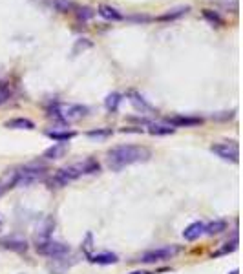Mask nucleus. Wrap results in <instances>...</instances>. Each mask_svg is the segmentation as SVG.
<instances>
[{
	"label": "nucleus",
	"mask_w": 243,
	"mask_h": 274,
	"mask_svg": "<svg viewBox=\"0 0 243 274\" xmlns=\"http://www.w3.org/2000/svg\"><path fill=\"white\" fill-rule=\"evenodd\" d=\"M148 157H150V150L145 148V146H139V144H121V146H116V148L110 150L106 163H108L110 170L119 172V170L130 167V165L148 161Z\"/></svg>",
	"instance_id": "nucleus-1"
},
{
	"label": "nucleus",
	"mask_w": 243,
	"mask_h": 274,
	"mask_svg": "<svg viewBox=\"0 0 243 274\" xmlns=\"http://www.w3.org/2000/svg\"><path fill=\"white\" fill-rule=\"evenodd\" d=\"M46 167H40V165H26V167L18 168L11 174V179L7 186H30L37 181L46 178Z\"/></svg>",
	"instance_id": "nucleus-2"
},
{
	"label": "nucleus",
	"mask_w": 243,
	"mask_h": 274,
	"mask_svg": "<svg viewBox=\"0 0 243 274\" xmlns=\"http://www.w3.org/2000/svg\"><path fill=\"white\" fill-rule=\"evenodd\" d=\"M86 113H88V108L82 106V104H55L51 110H49V115L59 119L61 123H73V121L82 119Z\"/></svg>",
	"instance_id": "nucleus-3"
},
{
	"label": "nucleus",
	"mask_w": 243,
	"mask_h": 274,
	"mask_svg": "<svg viewBox=\"0 0 243 274\" xmlns=\"http://www.w3.org/2000/svg\"><path fill=\"white\" fill-rule=\"evenodd\" d=\"M181 252V247L177 245H166V247H159V249L146 250L145 254H141L139 262L141 263H158L164 262V260H172Z\"/></svg>",
	"instance_id": "nucleus-4"
},
{
	"label": "nucleus",
	"mask_w": 243,
	"mask_h": 274,
	"mask_svg": "<svg viewBox=\"0 0 243 274\" xmlns=\"http://www.w3.org/2000/svg\"><path fill=\"white\" fill-rule=\"evenodd\" d=\"M81 176H82V174L79 172L77 165H72V167L57 170V172L49 178L48 185L51 186V188H62V186H66L68 183H72V181H75V179H79Z\"/></svg>",
	"instance_id": "nucleus-5"
},
{
	"label": "nucleus",
	"mask_w": 243,
	"mask_h": 274,
	"mask_svg": "<svg viewBox=\"0 0 243 274\" xmlns=\"http://www.w3.org/2000/svg\"><path fill=\"white\" fill-rule=\"evenodd\" d=\"M37 252L42 254V256L48 258H62L70 254V247L66 243H61V241H53V239H46V241H40L37 243Z\"/></svg>",
	"instance_id": "nucleus-6"
},
{
	"label": "nucleus",
	"mask_w": 243,
	"mask_h": 274,
	"mask_svg": "<svg viewBox=\"0 0 243 274\" xmlns=\"http://www.w3.org/2000/svg\"><path fill=\"white\" fill-rule=\"evenodd\" d=\"M210 152L221 157L223 161H240V148H238L236 143H216L210 146Z\"/></svg>",
	"instance_id": "nucleus-7"
},
{
	"label": "nucleus",
	"mask_w": 243,
	"mask_h": 274,
	"mask_svg": "<svg viewBox=\"0 0 243 274\" xmlns=\"http://www.w3.org/2000/svg\"><path fill=\"white\" fill-rule=\"evenodd\" d=\"M126 97H128V101H130V104H132V106H134L139 113H154V112H156V108H154L150 102L146 101V99L141 95V93L134 91V90H130V91L126 93Z\"/></svg>",
	"instance_id": "nucleus-8"
},
{
	"label": "nucleus",
	"mask_w": 243,
	"mask_h": 274,
	"mask_svg": "<svg viewBox=\"0 0 243 274\" xmlns=\"http://www.w3.org/2000/svg\"><path fill=\"white\" fill-rule=\"evenodd\" d=\"M0 245L7 250H13V252H26V250H28L26 239L20 238V236H7V238H2L0 239Z\"/></svg>",
	"instance_id": "nucleus-9"
},
{
	"label": "nucleus",
	"mask_w": 243,
	"mask_h": 274,
	"mask_svg": "<svg viewBox=\"0 0 243 274\" xmlns=\"http://www.w3.org/2000/svg\"><path fill=\"white\" fill-rule=\"evenodd\" d=\"M190 11V6H179V7H174V9H168L166 13L159 15L158 20L159 22H172V20H179L181 17H185L187 13Z\"/></svg>",
	"instance_id": "nucleus-10"
},
{
	"label": "nucleus",
	"mask_w": 243,
	"mask_h": 274,
	"mask_svg": "<svg viewBox=\"0 0 243 274\" xmlns=\"http://www.w3.org/2000/svg\"><path fill=\"white\" fill-rule=\"evenodd\" d=\"M201 234H205V225H203L201 221H194V223H190V225L183 230V238L187 239V241H196Z\"/></svg>",
	"instance_id": "nucleus-11"
},
{
	"label": "nucleus",
	"mask_w": 243,
	"mask_h": 274,
	"mask_svg": "<svg viewBox=\"0 0 243 274\" xmlns=\"http://www.w3.org/2000/svg\"><path fill=\"white\" fill-rule=\"evenodd\" d=\"M97 13L103 18H106V20H112V22H119V20H122V18H124V17H122V13L119 11V9L108 6V4H101V6L97 7Z\"/></svg>",
	"instance_id": "nucleus-12"
},
{
	"label": "nucleus",
	"mask_w": 243,
	"mask_h": 274,
	"mask_svg": "<svg viewBox=\"0 0 243 274\" xmlns=\"http://www.w3.org/2000/svg\"><path fill=\"white\" fill-rule=\"evenodd\" d=\"M68 152V144L66 143H55L53 146H49L48 150H44V157L46 159H61L64 157Z\"/></svg>",
	"instance_id": "nucleus-13"
},
{
	"label": "nucleus",
	"mask_w": 243,
	"mask_h": 274,
	"mask_svg": "<svg viewBox=\"0 0 243 274\" xmlns=\"http://www.w3.org/2000/svg\"><path fill=\"white\" fill-rule=\"evenodd\" d=\"M168 125L170 126H198L201 125V119L200 117H185V115H174L168 119Z\"/></svg>",
	"instance_id": "nucleus-14"
},
{
	"label": "nucleus",
	"mask_w": 243,
	"mask_h": 274,
	"mask_svg": "<svg viewBox=\"0 0 243 274\" xmlns=\"http://www.w3.org/2000/svg\"><path fill=\"white\" fill-rule=\"evenodd\" d=\"M6 128H11V130H33V128H35V125H33V121H30V119L17 117V119L7 121Z\"/></svg>",
	"instance_id": "nucleus-15"
},
{
	"label": "nucleus",
	"mask_w": 243,
	"mask_h": 274,
	"mask_svg": "<svg viewBox=\"0 0 243 274\" xmlns=\"http://www.w3.org/2000/svg\"><path fill=\"white\" fill-rule=\"evenodd\" d=\"M90 260L93 263H99V265H112V263H117V254L114 252H99V254H91Z\"/></svg>",
	"instance_id": "nucleus-16"
},
{
	"label": "nucleus",
	"mask_w": 243,
	"mask_h": 274,
	"mask_svg": "<svg viewBox=\"0 0 243 274\" xmlns=\"http://www.w3.org/2000/svg\"><path fill=\"white\" fill-rule=\"evenodd\" d=\"M77 168H79V172L82 174V176H86V174H95L101 170V165H99L95 159H84L82 163H77Z\"/></svg>",
	"instance_id": "nucleus-17"
},
{
	"label": "nucleus",
	"mask_w": 243,
	"mask_h": 274,
	"mask_svg": "<svg viewBox=\"0 0 243 274\" xmlns=\"http://www.w3.org/2000/svg\"><path fill=\"white\" fill-rule=\"evenodd\" d=\"M223 230H227V221H223V220H216V221H212V223L205 225V234H208V236H218V234H221Z\"/></svg>",
	"instance_id": "nucleus-18"
},
{
	"label": "nucleus",
	"mask_w": 243,
	"mask_h": 274,
	"mask_svg": "<svg viewBox=\"0 0 243 274\" xmlns=\"http://www.w3.org/2000/svg\"><path fill=\"white\" fill-rule=\"evenodd\" d=\"M48 2H49V6L59 13H68V11H73V9H75V4H73L72 0H48Z\"/></svg>",
	"instance_id": "nucleus-19"
},
{
	"label": "nucleus",
	"mask_w": 243,
	"mask_h": 274,
	"mask_svg": "<svg viewBox=\"0 0 243 274\" xmlns=\"http://www.w3.org/2000/svg\"><path fill=\"white\" fill-rule=\"evenodd\" d=\"M203 18L207 20L208 24L216 26V28H219V26L225 24V20H223V17L219 15L218 11H212V9H203Z\"/></svg>",
	"instance_id": "nucleus-20"
},
{
	"label": "nucleus",
	"mask_w": 243,
	"mask_h": 274,
	"mask_svg": "<svg viewBox=\"0 0 243 274\" xmlns=\"http://www.w3.org/2000/svg\"><path fill=\"white\" fill-rule=\"evenodd\" d=\"M121 101H122V97L119 95V93H116V91H112V93H108L106 99H104V106H106L108 112H117V108H119Z\"/></svg>",
	"instance_id": "nucleus-21"
},
{
	"label": "nucleus",
	"mask_w": 243,
	"mask_h": 274,
	"mask_svg": "<svg viewBox=\"0 0 243 274\" xmlns=\"http://www.w3.org/2000/svg\"><path fill=\"white\" fill-rule=\"evenodd\" d=\"M148 132L152 136H170V134L176 132V128L170 125H150L148 126Z\"/></svg>",
	"instance_id": "nucleus-22"
},
{
	"label": "nucleus",
	"mask_w": 243,
	"mask_h": 274,
	"mask_svg": "<svg viewBox=\"0 0 243 274\" xmlns=\"http://www.w3.org/2000/svg\"><path fill=\"white\" fill-rule=\"evenodd\" d=\"M48 137H51L53 141H57V143H68L72 137H75V134L73 132H59V130H53V132H48Z\"/></svg>",
	"instance_id": "nucleus-23"
},
{
	"label": "nucleus",
	"mask_w": 243,
	"mask_h": 274,
	"mask_svg": "<svg viewBox=\"0 0 243 274\" xmlns=\"http://www.w3.org/2000/svg\"><path fill=\"white\" fill-rule=\"evenodd\" d=\"M13 95V88L9 83H0V106L6 104Z\"/></svg>",
	"instance_id": "nucleus-24"
},
{
	"label": "nucleus",
	"mask_w": 243,
	"mask_h": 274,
	"mask_svg": "<svg viewBox=\"0 0 243 274\" xmlns=\"http://www.w3.org/2000/svg\"><path fill=\"white\" fill-rule=\"evenodd\" d=\"M86 136L90 137V139H97V141H103V139H106V137L112 136V130H108V128H104V130H90Z\"/></svg>",
	"instance_id": "nucleus-25"
},
{
	"label": "nucleus",
	"mask_w": 243,
	"mask_h": 274,
	"mask_svg": "<svg viewBox=\"0 0 243 274\" xmlns=\"http://www.w3.org/2000/svg\"><path fill=\"white\" fill-rule=\"evenodd\" d=\"M75 13H77V18H79V20H82V22H86V20L93 18V15H95V11H93L91 7H88V6L79 7V9H77Z\"/></svg>",
	"instance_id": "nucleus-26"
},
{
	"label": "nucleus",
	"mask_w": 243,
	"mask_h": 274,
	"mask_svg": "<svg viewBox=\"0 0 243 274\" xmlns=\"http://www.w3.org/2000/svg\"><path fill=\"white\" fill-rule=\"evenodd\" d=\"M88 48H91L90 39H79V41L75 42V46H73V55H77L79 51H84Z\"/></svg>",
	"instance_id": "nucleus-27"
},
{
	"label": "nucleus",
	"mask_w": 243,
	"mask_h": 274,
	"mask_svg": "<svg viewBox=\"0 0 243 274\" xmlns=\"http://www.w3.org/2000/svg\"><path fill=\"white\" fill-rule=\"evenodd\" d=\"M128 20H134V22H150V17H146V15H134V17H128Z\"/></svg>",
	"instance_id": "nucleus-28"
},
{
	"label": "nucleus",
	"mask_w": 243,
	"mask_h": 274,
	"mask_svg": "<svg viewBox=\"0 0 243 274\" xmlns=\"http://www.w3.org/2000/svg\"><path fill=\"white\" fill-rule=\"evenodd\" d=\"M6 188H7V186L4 185V183H2V181H0V196H2V194H4V192H6Z\"/></svg>",
	"instance_id": "nucleus-29"
},
{
	"label": "nucleus",
	"mask_w": 243,
	"mask_h": 274,
	"mask_svg": "<svg viewBox=\"0 0 243 274\" xmlns=\"http://www.w3.org/2000/svg\"><path fill=\"white\" fill-rule=\"evenodd\" d=\"M130 274H148V273H143V271H135V273H130Z\"/></svg>",
	"instance_id": "nucleus-30"
},
{
	"label": "nucleus",
	"mask_w": 243,
	"mask_h": 274,
	"mask_svg": "<svg viewBox=\"0 0 243 274\" xmlns=\"http://www.w3.org/2000/svg\"><path fill=\"white\" fill-rule=\"evenodd\" d=\"M229 274H240V271H238V269H234V271H231Z\"/></svg>",
	"instance_id": "nucleus-31"
}]
</instances>
